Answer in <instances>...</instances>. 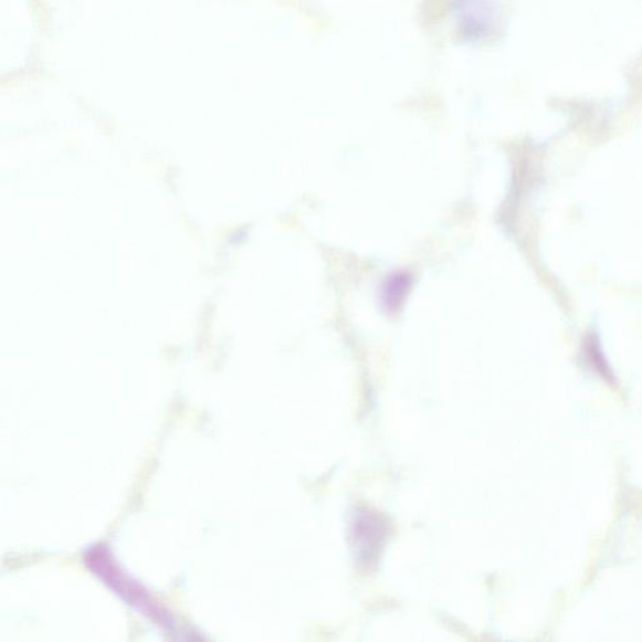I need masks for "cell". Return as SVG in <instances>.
<instances>
[{
    "label": "cell",
    "instance_id": "obj_1",
    "mask_svg": "<svg viewBox=\"0 0 642 642\" xmlns=\"http://www.w3.org/2000/svg\"><path fill=\"white\" fill-rule=\"evenodd\" d=\"M407 285V277H396L394 281L388 285V291L386 293L387 304L392 305V308H396L398 301L403 297Z\"/></svg>",
    "mask_w": 642,
    "mask_h": 642
}]
</instances>
